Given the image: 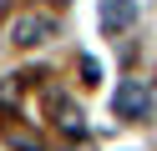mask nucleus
<instances>
[{"mask_svg": "<svg viewBox=\"0 0 157 151\" xmlns=\"http://www.w3.org/2000/svg\"><path fill=\"white\" fill-rule=\"evenodd\" d=\"M101 15H106V25H112V30H127V25H132V0H106Z\"/></svg>", "mask_w": 157, "mask_h": 151, "instance_id": "obj_3", "label": "nucleus"}, {"mask_svg": "<svg viewBox=\"0 0 157 151\" xmlns=\"http://www.w3.org/2000/svg\"><path fill=\"white\" fill-rule=\"evenodd\" d=\"M51 35V20L46 15H21L15 20V40H21V45H36V40H46Z\"/></svg>", "mask_w": 157, "mask_h": 151, "instance_id": "obj_2", "label": "nucleus"}, {"mask_svg": "<svg viewBox=\"0 0 157 151\" xmlns=\"http://www.w3.org/2000/svg\"><path fill=\"white\" fill-rule=\"evenodd\" d=\"M112 106H117V116H147V91L137 81H122L117 96H112Z\"/></svg>", "mask_w": 157, "mask_h": 151, "instance_id": "obj_1", "label": "nucleus"}]
</instances>
